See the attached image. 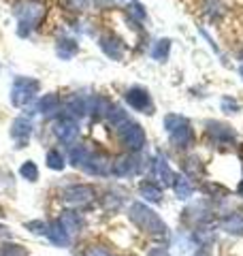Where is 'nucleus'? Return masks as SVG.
<instances>
[{
  "mask_svg": "<svg viewBox=\"0 0 243 256\" xmlns=\"http://www.w3.org/2000/svg\"><path fill=\"white\" fill-rule=\"evenodd\" d=\"M128 218H130L141 230H145L148 235L156 237V239H164L168 235L166 224L162 222L160 216L145 203H132L130 210H128Z\"/></svg>",
  "mask_w": 243,
  "mask_h": 256,
  "instance_id": "nucleus-1",
  "label": "nucleus"
},
{
  "mask_svg": "<svg viewBox=\"0 0 243 256\" xmlns=\"http://www.w3.org/2000/svg\"><path fill=\"white\" fill-rule=\"evenodd\" d=\"M15 15H18V20H20L18 34L24 38L40 24V20H43V15H45V6H43V2H38V0H22V2L15 4Z\"/></svg>",
  "mask_w": 243,
  "mask_h": 256,
  "instance_id": "nucleus-2",
  "label": "nucleus"
},
{
  "mask_svg": "<svg viewBox=\"0 0 243 256\" xmlns=\"http://www.w3.org/2000/svg\"><path fill=\"white\" fill-rule=\"evenodd\" d=\"M164 128L168 132V139L175 148H190L194 143V130H192V124L186 120L184 116H177V114H168L164 116Z\"/></svg>",
  "mask_w": 243,
  "mask_h": 256,
  "instance_id": "nucleus-3",
  "label": "nucleus"
},
{
  "mask_svg": "<svg viewBox=\"0 0 243 256\" xmlns=\"http://www.w3.org/2000/svg\"><path fill=\"white\" fill-rule=\"evenodd\" d=\"M118 130V137L122 141V146H124L130 154H134V152H141L145 148V130L141 128V124L132 122V120H124L122 124L116 126Z\"/></svg>",
  "mask_w": 243,
  "mask_h": 256,
  "instance_id": "nucleus-4",
  "label": "nucleus"
},
{
  "mask_svg": "<svg viewBox=\"0 0 243 256\" xmlns=\"http://www.w3.org/2000/svg\"><path fill=\"white\" fill-rule=\"evenodd\" d=\"M40 90V84L32 77H15L11 88V102L15 107H26L34 100V96Z\"/></svg>",
  "mask_w": 243,
  "mask_h": 256,
  "instance_id": "nucleus-5",
  "label": "nucleus"
},
{
  "mask_svg": "<svg viewBox=\"0 0 243 256\" xmlns=\"http://www.w3.org/2000/svg\"><path fill=\"white\" fill-rule=\"evenodd\" d=\"M94 186H90V184H70V186L62 188L60 196L62 201L70 205V207H81V205H88L94 198Z\"/></svg>",
  "mask_w": 243,
  "mask_h": 256,
  "instance_id": "nucleus-6",
  "label": "nucleus"
},
{
  "mask_svg": "<svg viewBox=\"0 0 243 256\" xmlns=\"http://www.w3.org/2000/svg\"><path fill=\"white\" fill-rule=\"evenodd\" d=\"M124 98L128 102V107H132L134 111H141V114H148V116L154 114L152 96H150V92L145 90V88H139V86L128 88L126 94H124Z\"/></svg>",
  "mask_w": 243,
  "mask_h": 256,
  "instance_id": "nucleus-7",
  "label": "nucleus"
},
{
  "mask_svg": "<svg viewBox=\"0 0 243 256\" xmlns=\"http://www.w3.org/2000/svg\"><path fill=\"white\" fill-rule=\"evenodd\" d=\"M54 134L62 143L72 146V143L77 141V137H79V122L77 120H72V118H62V120H58V122L54 124Z\"/></svg>",
  "mask_w": 243,
  "mask_h": 256,
  "instance_id": "nucleus-8",
  "label": "nucleus"
},
{
  "mask_svg": "<svg viewBox=\"0 0 243 256\" xmlns=\"http://www.w3.org/2000/svg\"><path fill=\"white\" fill-rule=\"evenodd\" d=\"M139 171V160L134 154H122L111 162V173L116 178H130Z\"/></svg>",
  "mask_w": 243,
  "mask_h": 256,
  "instance_id": "nucleus-9",
  "label": "nucleus"
},
{
  "mask_svg": "<svg viewBox=\"0 0 243 256\" xmlns=\"http://www.w3.org/2000/svg\"><path fill=\"white\" fill-rule=\"evenodd\" d=\"M84 169L90 175H109L111 173V158L107 154H102V152H90Z\"/></svg>",
  "mask_w": 243,
  "mask_h": 256,
  "instance_id": "nucleus-10",
  "label": "nucleus"
},
{
  "mask_svg": "<svg viewBox=\"0 0 243 256\" xmlns=\"http://www.w3.org/2000/svg\"><path fill=\"white\" fill-rule=\"evenodd\" d=\"M207 134L216 143H220V146L234 141V130L228 124H222V122H207Z\"/></svg>",
  "mask_w": 243,
  "mask_h": 256,
  "instance_id": "nucleus-11",
  "label": "nucleus"
},
{
  "mask_svg": "<svg viewBox=\"0 0 243 256\" xmlns=\"http://www.w3.org/2000/svg\"><path fill=\"white\" fill-rule=\"evenodd\" d=\"M100 50L104 56H109L111 60H122L124 58V43L116 34H102L100 36Z\"/></svg>",
  "mask_w": 243,
  "mask_h": 256,
  "instance_id": "nucleus-12",
  "label": "nucleus"
},
{
  "mask_svg": "<svg viewBox=\"0 0 243 256\" xmlns=\"http://www.w3.org/2000/svg\"><path fill=\"white\" fill-rule=\"evenodd\" d=\"M30 134H32V120L26 116L15 118L11 124V137L20 143V148H22V143H26L30 139Z\"/></svg>",
  "mask_w": 243,
  "mask_h": 256,
  "instance_id": "nucleus-13",
  "label": "nucleus"
},
{
  "mask_svg": "<svg viewBox=\"0 0 243 256\" xmlns=\"http://www.w3.org/2000/svg\"><path fill=\"white\" fill-rule=\"evenodd\" d=\"M47 237H50V242L54 244V246H60V248H66L68 244H70V235L64 230V226L58 222V220H54V222H50L47 224V233H45Z\"/></svg>",
  "mask_w": 243,
  "mask_h": 256,
  "instance_id": "nucleus-14",
  "label": "nucleus"
},
{
  "mask_svg": "<svg viewBox=\"0 0 243 256\" xmlns=\"http://www.w3.org/2000/svg\"><path fill=\"white\" fill-rule=\"evenodd\" d=\"M64 111H66V118H72V120L86 116L88 114V100L81 98L77 94H72L66 98V102H64Z\"/></svg>",
  "mask_w": 243,
  "mask_h": 256,
  "instance_id": "nucleus-15",
  "label": "nucleus"
},
{
  "mask_svg": "<svg viewBox=\"0 0 243 256\" xmlns=\"http://www.w3.org/2000/svg\"><path fill=\"white\" fill-rule=\"evenodd\" d=\"M139 192H141V196H143L148 203H162V198H164L160 184L150 182V180H145V182L139 184Z\"/></svg>",
  "mask_w": 243,
  "mask_h": 256,
  "instance_id": "nucleus-16",
  "label": "nucleus"
},
{
  "mask_svg": "<svg viewBox=\"0 0 243 256\" xmlns=\"http://www.w3.org/2000/svg\"><path fill=\"white\" fill-rule=\"evenodd\" d=\"M154 171H156V178L160 180L162 186H173V178L175 173L171 171V166H168L166 158L164 156H156V162H154Z\"/></svg>",
  "mask_w": 243,
  "mask_h": 256,
  "instance_id": "nucleus-17",
  "label": "nucleus"
},
{
  "mask_svg": "<svg viewBox=\"0 0 243 256\" xmlns=\"http://www.w3.org/2000/svg\"><path fill=\"white\" fill-rule=\"evenodd\" d=\"M77 52H79L77 41H72V38H68V36H60V38H58V43H56V54H58L62 60L75 58Z\"/></svg>",
  "mask_w": 243,
  "mask_h": 256,
  "instance_id": "nucleus-18",
  "label": "nucleus"
},
{
  "mask_svg": "<svg viewBox=\"0 0 243 256\" xmlns=\"http://www.w3.org/2000/svg\"><path fill=\"white\" fill-rule=\"evenodd\" d=\"M58 222L62 224L64 230H66L68 235L70 233H79V228L84 226V218H81V214H77V212H62Z\"/></svg>",
  "mask_w": 243,
  "mask_h": 256,
  "instance_id": "nucleus-19",
  "label": "nucleus"
},
{
  "mask_svg": "<svg viewBox=\"0 0 243 256\" xmlns=\"http://www.w3.org/2000/svg\"><path fill=\"white\" fill-rule=\"evenodd\" d=\"M173 190H175L177 198H182V201L190 198L192 192H194L192 184H190V180L186 178V175H175V178H173Z\"/></svg>",
  "mask_w": 243,
  "mask_h": 256,
  "instance_id": "nucleus-20",
  "label": "nucleus"
},
{
  "mask_svg": "<svg viewBox=\"0 0 243 256\" xmlns=\"http://www.w3.org/2000/svg\"><path fill=\"white\" fill-rule=\"evenodd\" d=\"M58 109H60L58 94H43V98L36 102V111L38 114H43V116H50V114H54V111H58Z\"/></svg>",
  "mask_w": 243,
  "mask_h": 256,
  "instance_id": "nucleus-21",
  "label": "nucleus"
},
{
  "mask_svg": "<svg viewBox=\"0 0 243 256\" xmlns=\"http://www.w3.org/2000/svg\"><path fill=\"white\" fill-rule=\"evenodd\" d=\"M220 224H222V228L226 230V233L243 235V216L241 214H228Z\"/></svg>",
  "mask_w": 243,
  "mask_h": 256,
  "instance_id": "nucleus-22",
  "label": "nucleus"
},
{
  "mask_svg": "<svg viewBox=\"0 0 243 256\" xmlns=\"http://www.w3.org/2000/svg\"><path fill=\"white\" fill-rule=\"evenodd\" d=\"M168 54H171V38H160L152 50V58L158 60V62H166Z\"/></svg>",
  "mask_w": 243,
  "mask_h": 256,
  "instance_id": "nucleus-23",
  "label": "nucleus"
},
{
  "mask_svg": "<svg viewBox=\"0 0 243 256\" xmlns=\"http://www.w3.org/2000/svg\"><path fill=\"white\" fill-rule=\"evenodd\" d=\"M90 148L88 146H77V148H72L70 150V164L72 166H81L84 169V164H86V160H88V156H90Z\"/></svg>",
  "mask_w": 243,
  "mask_h": 256,
  "instance_id": "nucleus-24",
  "label": "nucleus"
},
{
  "mask_svg": "<svg viewBox=\"0 0 243 256\" xmlns=\"http://www.w3.org/2000/svg\"><path fill=\"white\" fill-rule=\"evenodd\" d=\"M45 162H47V166H50L52 171H62L64 169V156L60 154V150H50L47 152V158H45Z\"/></svg>",
  "mask_w": 243,
  "mask_h": 256,
  "instance_id": "nucleus-25",
  "label": "nucleus"
},
{
  "mask_svg": "<svg viewBox=\"0 0 243 256\" xmlns=\"http://www.w3.org/2000/svg\"><path fill=\"white\" fill-rule=\"evenodd\" d=\"M20 175L24 180H28V182H36L38 180V169H36L34 160H26V162L20 166Z\"/></svg>",
  "mask_w": 243,
  "mask_h": 256,
  "instance_id": "nucleus-26",
  "label": "nucleus"
},
{
  "mask_svg": "<svg viewBox=\"0 0 243 256\" xmlns=\"http://www.w3.org/2000/svg\"><path fill=\"white\" fill-rule=\"evenodd\" d=\"M0 256H28V250L20 244H0Z\"/></svg>",
  "mask_w": 243,
  "mask_h": 256,
  "instance_id": "nucleus-27",
  "label": "nucleus"
},
{
  "mask_svg": "<svg viewBox=\"0 0 243 256\" xmlns=\"http://www.w3.org/2000/svg\"><path fill=\"white\" fill-rule=\"evenodd\" d=\"M184 171H188L190 175H198L202 171V166H200V160L196 156H188L184 160Z\"/></svg>",
  "mask_w": 243,
  "mask_h": 256,
  "instance_id": "nucleus-28",
  "label": "nucleus"
},
{
  "mask_svg": "<svg viewBox=\"0 0 243 256\" xmlns=\"http://www.w3.org/2000/svg\"><path fill=\"white\" fill-rule=\"evenodd\" d=\"M26 228L30 230V233H34V235L47 233V224L43 220H30V222H26Z\"/></svg>",
  "mask_w": 243,
  "mask_h": 256,
  "instance_id": "nucleus-29",
  "label": "nucleus"
},
{
  "mask_svg": "<svg viewBox=\"0 0 243 256\" xmlns=\"http://www.w3.org/2000/svg\"><path fill=\"white\" fill-rule=\"evenodd\" d=\"M88 2H90V0H62V4L66 6L68 11H84V9H88Z\"/></svg>",
  "mask_w": 243,
  "mask_h": 256,
  "instance_id": "nucleus-30",
  "label": "nucleus"
},
{
  "mask_svg": "<svg viewBox=\"0 0 243 256\" xmlns=\"http://www.w3.org/2000/svg\"><path fill=\"white\" fill-rule=\"evenodd\" d=\"M84 256H113V254L102 246H88L84 250Z\"/></svg>",
  "mask_w": 243,
  "mask_h": 256,
  "instance_id": "nucleus-31",
  "label": "nucleus"
},
{
  "mask_svg": "<svg viewBox=\"0 0 243 256\" xmlns=\"http://www.w3.org/2000/svg\"><path fill=\"white\" fill-rule=\"evenodd\" d=\"M222 111H224V114H237V111H239V102L234 98H230V96H224V98H222Z\"/></svg>",
  "mask_w": 243,
  "mask_h": 256,
  "instance_id": "nucleus-32",
  "label": "nucleus"
},
{
  "mask_svg": "<svg viewBox=\"0 0 243 256\" xmlns=\"http://www.w3.org/2000/svg\"><path fill=\"white\" fill-rule=\"evenodd\" d=\"M128 13H130V18H134L136 22H143L145 20V9H143L139 2H132V6L128 9Z\"/></svg>",
  "mask_w": 243,
  "mask_h": 256,
  "instance_id": "nucleus-33",
  "label": "nucleus"
},
{
  "mask_svg": "<svg viewBox=\"0 0 243 256\" xmlns=\"http://www.w3.org/2000/svg\"><path fill=\"white\" fill-rule=\"evenodd\" d=\"M207 11H209L212 18H216V15L222 11V2H220V0H209V2H207Z\"/></svg>",
  "mask_w": 243,
  "mask_h": 256,
  "instance_id": "nucleus-34",
  "label": "nucleus"
},
{
  "mask_svg": "<svg viewBox=\"0 0 243 256\" xmlns=\"http://www.w3.org/2000/svg\"><path fill=\"white\" fill-rule=\"evenodd\" d=\"M148 256H168V250L166 248H162V246H156V248H152V250L148 252Z\"/></svg>",
  "mask_w": 243,
  "mask_h": 256,
  "instance_id": "nucleus-35",
  "label": "nucleus"
},
{
  "mask_svg": "<svg viewBox=\"0 0 243 256\" xmlns=\"http://www.w3.org/2000/svg\"><path fill=\"white\" fill-rule=\"evenodd\" d=\"M194 256H209V252L205 250V248H200V250H198L196 254H194Z\"/></svg>",
  "mask_w": 243,
  "mask_h": 256,
  "instance_id": "nucleus-36",
  "label": "nucleus"
},
{
  "mask_svg": "<svg viewBox=\"0 0 243 256\" xmlns=\"http://www.w3.org/2000/svg\"><path fill=\"white\" fill-rule=\"evenodd\" d=\"M9 233V230H6V226H2V224H0V235H6Z\"/></svg>",
  "mask_w": 243,
  "mask_h": 256,
  "instance_id": "nucleus-37",
  "label": "nucleus"
},
{
  "mask_svg": "<svg viewBox=\"0 0 243 256\" xmlns=\"http://www.w3.org/2000/svg\"><path fill=\"white\" fill-rule=\"evenodd\" d=\"M237 192H239V194H241V196H243V182H241V184H239V190H237Z\"/></svg>",
  "mask_w": 243,
  "mask_h": 256,
  "instance_id": "nucleus-38",
  "label": "nucleus"
}]
</instances>
